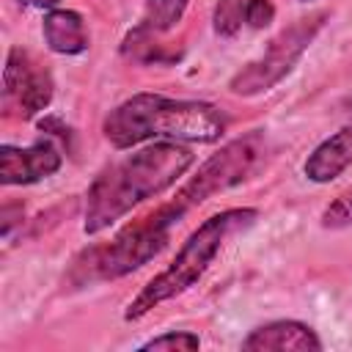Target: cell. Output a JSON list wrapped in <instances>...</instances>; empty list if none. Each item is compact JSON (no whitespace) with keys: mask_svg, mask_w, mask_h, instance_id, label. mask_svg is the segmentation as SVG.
<instances>
[{"mask_svg":"<svg viewBox=\"0 0 352 352\" xmlns=\"http://www.w3.org/2000/svg\"><path fill=\"white\" fill-rule=\"evenodd\" d=\"M264 151H267V138L261 129H253L242 138L228 140L217 154H212L195 170V176H190L182 184V190L170 201L126 223L107 245L91 248L77 261L80 278L82 280H116L148 264L170 242L173 228L195 206L245 182L256 170V165L264 160Z\"/></svg>","mask_w":352,"mask_h":352,"instance_id":"1","label":"cell"},{"mask_svg":"<svg viewBox=\"0 0 352 352\" xmlns=\"http://www.w3.org/2000/svg\"><path fill=\"white\" fill-rule=\"evenodd\" d=\"M195 165L192 148L176 140H154L104 168L85 195L82 231L88 236L107 231L143 201L173 187Z\"/></svg>","mask_w":352,"mask_h":352,"instance_id":"2","label":"cell"},{"mask_svg":"<svg viewBox=\"0 0 352 352\" xmlns=\"http://www.w3.org/2000/svg\"><path fill=\"white\" fill-rule=\"evenodd\" d=\"M226 113L212 102L140 91L104 116L102 135L113 148H132L146 140L214 143L226 135Z\"/></svg>","mask_w":352,"mask_h":352,"instance_id":"3","label":"cell"},{"mask_svg":"<svg viewBox=\"0 0 352 352\" xmlns=\"http://www.w3.org/2000/svg\"><path fill=\"white\" fill-rule=\"evenodd\" d=\"M258 212L250 206H234V209H223L212 217H206L179 248V253L173 256V261L157 272L129 302L124 311L126 322H138L146 314H151L157 305L184 294L187 289H192L204 272L209 270V264L217 258V253L223 250V245L228 242V236H234L236 231H245L256 223Z\"/></svg>","mask_w":352,"mask_h":352,"instance_id":"4","label":"cell"},{"mask_svg":"<svg viewBox=\"0 0 352 352\" xmlns=\"http://www.w3.org/2000/svg\"><path fill=\"white\" fill-rule=\"evenodd\" d=\"M327 19H330L327 11H314L311 16H302L289 28H283L278 36L270 38V44L258 58L248 60L228 80V91L234 96H258L272 91L280 80L292 74V69L305 55V50L311 47V41L316 38V33L324 28Z\"/></svg>","mask_w":352,"mask_h":352,"instance_id":"5","label":"cell"},{"mask_svg":"<svg viewBox=\"0 0 352 352\" xmlns=\"http://www.w3.org/2000/svg\"><path fill=\"white\" fill-rule=\"evenodd\" d=\"M55 94L52 74L33 60L30 52L22 47H11L6 55V69H3V104L6 110H16L19 118H33L41 110L50 107Z\"/></svg>","mask_w":352,"mask_h":352,"instance_id":"6","label":"cell"},{"mask_svg":"<svg viewBox=\"0 0 352 352\" xmlns=\"http://www.w3.org/2000/svg\"><path fill=\"white\" fill-rule=\"evenodd\" d=\"M60 165H63V154L50 138H41L25 148L11 143L0 146V182L6 187L36 184L58 173Z\"/></svg>","mask_w":352,"mask_h":352,"instance_id":"7","label":"cell"},{"mask_svg":"<svg viewBox=\"0 0 352 352\" xmlns=\"http://www.w3.org/2000/svg\"><path fill=\"white\" fill-rule=\"evenodd\" d=\"M245 352H319L322 338L316 330L297 319H275L250 330L242 341Z\"/></svg>","mask_w":352,"mask_h":352,"instance_id":"8","label":"cell"},{"mask_svg":"<svg viewBox=\"0 0 352 352\" xmlns=\"http://www.w3.org/2000/svg\"><path fill=\"white\" fill-rule=\"evenodd\" d=\"M346 168H352V121L344 124L330 138H324L308 154V160L302 165V173L308 176V182L327 184V182L338 179Z\"/></svg>","mask_w":352,"mask_h":352,"instance_id":"9","label":"cell"},{"mask_svg":"<svg viewBox=\"0 0 352 352\" xmlns=\"http://www.w3.org/2000/svg\"><path fill=\"white\" fill-rule=\"evenodd\" d=\"M44 44L55 55H80L88 50V28L82 14L72 8H52L44 14L41 22Z\"/></svg>","mask_w":352,"mask_h":352,"instance_id":"10","label":"cell"},{"mask_svg":"<svg viewBox=\"0 0 352 352\" xmlns=\"http://www.w3.org/2000/svg\"><path fill=\"white\" fill-rule=\"evenodd\" d=\"M190 0H146V11H143V22L140 28L151 30V33H168L173 30L184 11H187Z\"/></svg>","mask_w":352,"mask_h":352,"instance_id":"11","label":"cell"},{"mask_svg":"<svg viewBox=\"0 0 352 352\" xmlns=\"http://www.w3.org/2000/svg\"><path fill=\"white\" fill-rule=\"evenodd\" d=\"M245 3L248 0H217L212 14V30L220 38H234L245 25Z\"/></svg>","mask_w":352,"mask_h":352,"instance_id":"12","label":"cell"},{"mask_svg":"<svg viewBox=\"0 0 352 352\" xmlns=\"http://www.w3.org/2000/svg\"><path fill=\"white\" fill-rule=\"evenodd\" d=\"M201 346V338L190 330H168V333H160L148 341H143L138 349L140 352H151V349H168V352H192Z\"/></svg>","mask_w":352,"mask_h":352,"instance_id":"13","label":"cell"},{"mask_svg":"<svg viewBox=\"0 0 352 352\" xmlns=\"http://www.w3.org/2000/svg\"><path fill=\"white\" fill-rule=\"evenodd\" d=\"M322 226L324 228H346V226H352V187L344 190L341 195H336V201L324 206Z\"/></svg>","mask_w":352,"mask_h":352,"instance_id":"14","label":"cell"},{"mask_svg":"<svg viewBox=\"0 0 352 352\" xmlns=\"http://www.w3.org/2000/svg\"><path fill=\"white\" fill-rule=\"evenodd\" d=\"M272 19H275V3L272 0H248L245 3V25H250L253 30L272 25Z\"/></svg>","mask_w":352,"mask_h":352,"instance_id":"15","label":"cell"},{"mask_svg":"<svg viewBox=\"0 0 352 352\" xmlns=\"http://www.w3.org/2000/svg\"><path fill=\"white\" fill-rule=\"evenodd\" d=\"M58 3H60V0H30V6H36V8H47V11H52Z\"/></svg>","mask_w":352,"mask_h":352,"instance_id":"16","label":"cell"},{"mask_svg":"<svg viewBox=\"0 0 352 352\" xmlns=\"http://www.w3.org/2000/svg\"><path fill=\"white\" fill-rule=\"evenodd\" d=\"M16 3H19V6H22V8H25V6H28V3H30V0H16Z\"/></svg>","mask_w":352,"mask_h":352,"instance_id":"17","label":"cell"},{"mask_svg":"<svg viewBox=\"0 0 352 352\" xmlns=\"http://www.w3.org/2000/svg\"><path fill=\"white\" fill-rule=\"evenodd\" d=\"M300 3H308V0H300Z\"/></svg>","mask_w":352,"mask_h":352,"instance_id":"18","label":"cell"}]
</instances>
